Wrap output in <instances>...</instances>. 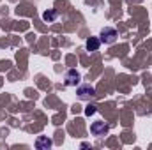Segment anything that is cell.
Listing matches in <instances>:
<instances>
[{
  "label": "cell",
  "mask_w": 152,
  "mask_h": 150,
  "mask_svg": "<svg viewBox=\"0 0 152 150\" xmlns=\"http://www.w3.org/2000/svg\"><path fill=\"white\" fill-rule=\"evenodd\" d=\"M90 133H92V136H96V138H103V136H106V134L110 133V125H108L106 122H103V120L92 122Z\"/></svg>",
  "instance_id": "6da1fadb"
},
{
  "label": "cell",
  "mask_w": 152,
  "mask_h": 150,
  "mask_svg": "<svg viewBox=\"0 0 152 150\" xmlns=\"http://www.w3.org/2000/svg\"><path fill=\"white\" fill-rule=\"evenodd\" d=\"M117 37H118V32L115 30L113 27H104L101 30V36H99L101 42H104V44H113L117 41Z\"/></svg>",
  "instance_id": "7a4b0ae2"
},
{
  "label": "cell",
  "mask_w": 152,
  "mask_h": 150,
  "mask_svg": "<svg viewBox=\"0 0 152 150\" xmlns=\"http://www.w3.org/2000/svg\"><path fill=\"white\" fill-rule=\"evenodd\" d=\"M76 94H78V97L81 101H87V99H90V97L96 95V88L90 87V85H80L78 90H76Z\"/></svg>",
  "instance_id": "3957f363"
},
{
  "label": "cell",
  "mask_w": 152,
  "mask_h": 150,
  "mask_svg": "<svg viewBox=\"0 0 152 150\" xmlns=\"http://www.w3.org/2000/svg\"><path fill=\"white\" fill-rule=\"evenodd\" d=\"M64 83L67 85V87H76V85H80V73L76 71V69H69L66 76H64Z\"/></svg>",
  "instance_id": "277c9868"
},
{
  "label": "cell",
  "mask_w": 152,
  "mask_h": 150,
  "mask_svg": "<svg viewBox=\"0 0 152 150\" xmlns=\"http://www.w3.org/2000/svg\"><path fill=\"white\" fill-rule=\"evenodd\" d=\"M51 147H53V141L48 136H39L36 140V149L37 150H50Z\"/></svg>",
  "instance_id": "5b68a950"
},
{
  "label": "cell",
  "mask_w": 152,
  "mask_h": 150,
  "mask_svg": "<svg viewBox=\"0 0 152 150\" xmlns=\"http://www.w3.org/2000/svg\"><path fill=\"white\" fill-rule=\"evenodd\" d=\"M99 46H101V39L99 37H88L87 42H85V48H87L88 51H97Z\"/></svg>",
  "instance_id": "8992f818"
},
{
  "label": "cell",
  "mask_w": 152,
  "mask_h": 150,
  "mask_svg": "<svg viewBox=\"0 0 152 150\" xmlns=\"http://www.w3.org/2000/svg\"><path fill=\"white\" fill-rule=\"evenodd\" d=\"M57 18H58V12H57L55 9H48L46 12H42V20H44V21H48V23L55 21Z\"/></svg>",
  "instance_id": "52a82bcc"
},
{
  "label": "cell",
  "mask_w": 152,
  "mask_h": 150,
  "mask_svg": "<svg viewBox=\"0 0 152 150\" xmlns=\"http://www.w3.org/2000/svg\"><path fill=\"white\" fill-rule=\"evenodd\" d=\"M96 108H97V106H96V104H88V106H87V108H85V115H87V117H90V115H94V113L97 111V110H96Z\"/></svg>",
  "instance_id": "ba28073f"
}]
</instances>
